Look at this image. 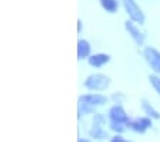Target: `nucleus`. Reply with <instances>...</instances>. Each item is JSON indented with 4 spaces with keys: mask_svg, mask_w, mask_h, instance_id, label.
<instances>
[{
    "mask_svg": "<svg viewBox=\"0 0 160 142\" xmlns=\"http://www.w3.org/2000/svg\"><path fill=\"white\" fill-rule=\"evenodd\" d=\"M109 142H126V139H124V136L122 134H114L113 136H110Z\"/></svg>",
    "mask_w": 160,
    "mask_h": 142,
    "instance_id": "obj_18",
    "label": "nucleus"
},
{
    "mask_svg": "<svg viewBox=\"0 0 160 142\" xmlns=\"http://www.w3.org/2000/svg\"><path fill=\"white\" fill-rule=\"evenodd\" d=\"M89 138L93 139L96 142H104L107 139L109 141L110 136H109V132L107 129L104 128L103 125H97V124H92L89 129Z\"/></svg>",
    "mask_w": 160,
    "mask_h": 142,
    "instance_id": "obj_8",
    "label": "nucleus"
},
{
    "mask_svg": "<svg viewBox=\"0 0 160 142\" xmlns=\"http://www.w3.org/2000/svg\"><path fill=\"white\" fill-rule=\"evenodd\" d=\"M126 129H127V125H124V124L109 121V131H112L113 134H122V135H123V132L126 131Z\"/></svg>",
    "mask_w": 160,
    "mask_h": 142,
    "instance_id": "obj_14",
    "label": "nucleus"
},
{
    "mask_svg": "<svg viewBox=\"0 0 160 142\" xmlns=\"http://www.w3.org/2000/svg\"><path fill=\"white\" fill-rule=\"evenodd\" d=\"M84 88L90 92H103L110 86V78L104 73H92L83 82Z\"/></svg>",
    "mask_w": 160,
    "mask_h": 142,
    "instance_id": "obj_1",
    "label": "nucleus"
},
{
    "mask_svg": "<svg viewBox=\"0 0 160 142\" xmlns=\"http://www.w3.org/2000/svg\"><path fill=\"white\" fill-rule=\"evenodd\" d=\"M92 56V45L86 39H80L77 42V59L83 60V59H89Z\"/></svg>",
    "mask_w": 160,
    "mask_h": 142,
    "instance_id": "obj_10",
    "label": "nucleus"
},
{
    "mask_svg": "<svg viewBox=\"0 0 160 142\" xmlns=\"http://www.w3.org/2000/svg\"><path fill=\"white\" fill-rule=\"evenodd\" d=\"M99 2L100 6L103 7V10L110 14L116 13L117 9H119V0H99Z\"/></svg>",
    "mask_w": 160,
    "mask_h": 142,
    "instance_id": "obj_13",
    "label": "nucleus"
},
{
    "mask_svg": "<svg viewBox=\"0 0 160 142\" xmlns=\"http://www.w3.org/2000/svg\"><path fill=\"white\" fill-rule=\"evenodd\" d=\"M96 109L94 106L87 105V103H80L77 102V118H82V116H93L96 113Z\"/></svg>",
    "mask_w": 160,
    "mask_h": 142,
    "instance_id": "obj_12",
    "label": "nucleus"
},
{
    "mask_svg": "<svg viewBox=\"0 0 160 142\" xmlns=\"http://www.w3.org/2000/svg\"><path fill=\"white\" fill-rule=\"evenodd\" d=\"M77 142H93V139H90V138H79V139H77Z\"/></svg>",
    "mask_w": 160,
    "mask_h": 142,
    "instance_id": "obj_19",
    "label": "nucleus"
},
{
    "mask_svg": "<svg viewBox=\"0 0 160 142\" xmlns=\"http://www.w3.org/2000/svg\"><path fill=\"white\" fill-rule=\"evenodd\" d=\"M107 118L112 122H119V124H124V125H127V122L130 121V116L127 115L123 105H117V103H114V105H112L109 108Z\"/></svg>",
    "mask_w": 160,
    "mask_h": 142,
    "instance_id": "obj_6",
    "label": "nucleus"
},
{
    "mask_svg": "<svg viewBox=\"0 0 160 142\" xmlns=\"http://www.w3.org/2000/svg\"><path fill=\"white\" fill-rule=\"evenodd\" d=\"M110 59L112 58H110L109 53H93L89 59H87V62H89V65L92 68L100 69V68H103L104 65L109 63Z\"/></svg>",
    "mask_w": 160,
    "mask_h": 142,
    "instance_id": "obj_9",
    "label": "nucleus"
},
{
    "mask_svg": "<svg viewBox=\"0 0 160 142\" xmlns=\"http://www.w3.org/2000/svg\"><path fill=\"white\" fill-rule=\"evenodd\" d=\"M150 128H153V119L147 115L137 116V118L130 119L127 122V129H130L134 134H144Z\"/></svg>",
    "mask_w": 160,
    "mask_h": 142,
    "instance_id": "obj_3",
    "label": "nucleus"
},
{
    "mask_svg": "<svg viewBox=\"0 0 160 142\" xmlns=\"http://www.w3.org/2000/svg\"><path fill=\"white\" fill-rule=\"evenodd\" d=\"M79 102L80 103L92 105V106H94V108H100V106H104L107 102H109V98L103 93H99V92H89V93L80 95Z\"/></svg>",
    "mask_w": 160,
    "mask_h": 142,
    "instance_id": "obj_5",
    "label": "nucleus"
},
{
    "mask_svg": "<svg viewBox=\"0 0 160 142\" xmlns=\"http://www.w3.org/2000/svg\"><path fill=\"white\" fill-rule=\"evenodd\" d=\"M140 106H142V109H143L144 115L150 116L153 121H159V119H160V112L157 111V109L154 108V106L152 105V103H150L146 98H143L142 101H140Z\"/></svg>",
    "mask_w": 160,
    "mask_h": 142,
    "instance_id": "obj_11",
    "label": "nucleus"
},
{
    "mask_svg": "<svg viewBox=\"0 0 160 142\" xmlns=\"http://www.w3.org/2000/svg\"><path fill=\"white\" fill-rule=\"evenodd\" d=\"M123 7L130 20H133L137 24H144L146 16H144L142 7L137 4L136 0H123Z\"/></svg>",
    "mask_w": 160,
    "mask_h": 142,
    "instance_id": "obj_2",
    "label": "nucleus"
},
{
    "mask_svg": "<svg viewBox=\"0 0 160 142\" xmlns=\"http://www.w3.org/2000/svg\"><path fill=\"white\" fill-rule=\"evenodd\" d=\"M109 121V118H107L104 113H100V112H96L93 116H92V124H97V125H106V122Z\"/></svg>",
    "mask_w": 160,
    "mask_h": 142,
    "instance_id": "obj_16",
    "label": "nucleus"
},
{
    "mask_svg": "<svg viewBox=\"0 0 160 142\" xmlns=\"http://www.w3.org/2000/svg\"><path fill=\"white\" fill-rule=\"evenodd\" d=\"M126 142H133V141H127V139H126Z\"/></svg>",
    "mask_w": 160,
    "mask_h": 142,
    "instance_id": "obj_21",
    "label": "nucleus"
},
{
    "mask_svg": "<svg viewBox=\"0 0 160 142\" xmlns=\"http://www.w3.org/2000/svg\"><path fill=\"white\" fill-rule=\"evenodd\" d=\"M149 82H150V85H152V88L154 89V92L160 96V75H156V73L150 75Z\"/></svg>",
    "mask_w": 160,
    "mask_h": 142,
    "instance_id": "obj_15",
    "label": "nucleus"
},
{
    "mask_svg": "<svg viewBox=\"0 0 160 142\" xmlns=\"http://www.w3.org/2000/svg\"><path fill=\"white\" fill-rule=\"evenodd\" d=\"M124 29L129 33V36L134 40V43L137 46H143L144 42H146V34L140 30V27L137 26V23H134L133 20H126L124 22Z\"/></svg>",
    "mask_w": 160,
    "mask_h": 142,
    "instance_id": "obj_7",
    "label": "nucleus"
},
{
    "mask_svg": "<svg viewBox=\"0 0 160 142\" xmlns=\"http://www.w3.org/2000/svg\"><path fill=\"white\" fill-rule=\"evenodd\" d=\"M143 58L150 66V69L153 71V73L160 75V52L156 47L146 46L143 49Z\"/></svg>",
    "mask_w": 160,
    "mask_h": 142,
    "instance_id": "obj_4",
    "label": "nucleus"
},
{
    "mask_svg": "<svg viewBox=\"0 0 160 142\" xmlns=\"http://www.w3.org/2000/svg\"><path fill=\"white\" fill-rule=\"evenodd\" d=\"M110 99L113 101V103H117V105H122L124 102V99H126V95L123 93V92H114L112 96H110Z\"/></svg>",
    "mask_w": 160,
    "mask_h": 142,
    "instance_id": "obj_17",
    "label": "nucleus"
},
{
    "mask_svg": "<svg viewBox=\"0 0 160 142\" xmlns=\"http://www.w3.org/2000/svg\"><path fill=\"white\" fill-rule=\"evenodd\" d=\"M77 30L82 32V20H77Z\"/></svg>",
    "mask_w": 160,
    "mask_h": 142,
    "instance_id": "obj_20",
    "label": "nucleus"
}]
</instances>
